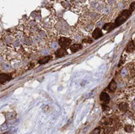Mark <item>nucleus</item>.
Instances as JSON below:
<instances>
[{
	"mask_svg": "<svg viewBox=\"0 0 135 134\" xmlns=\"http://www.w3.org/2000/svg\"><path fill=\"white\" fill-rule=\"evenodd\" d=\"M131 15V11H129V10H124L123 11L121 12V15L116 19L115 21V27H117L119 25H120L121 23H123L126 19L127 18H129Z\"/></svg>",
	"mask_w": 135,
	"mask_h": 134,
	"instance_id": "obj_1",
	"label": "nucleus"
},
{
	"mask_svg": "<svg viewBox=\"0 0 135 134\" xmlns=\"http://www.w3.org/2000/svg\"><path fill=\"white\" fill-rule=\"evenodd\" d=\"M11 79V75H9L8 73H0V83L1 84H5L8 82Z\"/></svg>",
	"mask_w": 135,
	"mask_h": 134,
	"instance_id": "obj_2",
	"label": "nucleus"
},
{
	"mask_svg": "<svg viewBox=\"0 0 135 134\" xmlns=\"http://www.w3.org/2000/svg\"><path fill=\"white\" fill-rule=\"evenodd\" d=\"M71 43V41L69 39V38H66V37H62L60 38L59 40V44L62 48H66V47H68Z\"/></svg>",
	"mask_w": 135,
	"mask_h": 134,
	"instance_id": "obj_3",
	"label": "nucleus"
},
{
	"mask_svg": "<svg viewBox=\"0 0 135 134\" xmlns=\"http://www.w3.org/2000/svg\"><path fill=\"white\" fill-rule=\"evenodd\" d=\"M102 36H103V33L100 28H95L92 33V36H93L94 39H99L100 37H101Z\"/></svg>",
	"mask_w": 135,
	"mask_h": 134,
	"instance_id": "obj_4",
	"label": "nucleus"
},
{
	"mask_svg": "<svg viewBox=\"0 0 135 134\" xmlns=\"http://www.w3.org/2000/svg\"><path fill=\"white\" fill-rule=\"evenodd\" d=\"M82 48V45L80 44H73L70 46V49L72 53H76L78 51H79Z\"/></svg>",
	"mask_w": 135,
	"mask_h": 134,
	"instance_id": "obj_5",
	"label": "nucleus"
},
{
	"mask_svg": "<svg viewBox=\"0 0 135 134\" xmlns=\"http://www.w3.org/2000/svg\"><path fill=\"white\" fill-rule=\"evenodd\" d=\"M66 54H67V53H66L65 48H59V49H57V52H56V57H63V56H65Z\"/></svg>",
	"mask_w": 135,
	"mask_h": 134,
	"instance_id": "obj_6",
	"label": "nucleus"
},
{
	"mask_svg": "<svg viewBox=\"0 0 135 134\" xmlns=\"http://www.w3.org/2000/svg\"><path fill=\"white\" fill-rule=\"evenodd\" d=\"M100 99L101 101L107 103V102H108L110 100V97L106 92H103V93H101V95L100 96Z\"/></svg>",
	"mask_w": 135,
	"mask_h": 134,
	"instance_id": "obj_7",
	"label": "nucleus"
},
{
	"mask_svg": "<svg viewBox=\"0 0 135 134\" xmlns=\"http://www.w3.org/2000/svg\"><path fill=\"white\" fill-rule=\"evenodd\" d=\"M117 89V83L114 80H113L111 82L109 83V86H108V90L111 91V92H114Z\"/></svg>",
	"mask_w": 135,
	"mask_h": 134,
	"instance_id": "obj_8",
	"label": "nucleus"
},
{
	"mask_svg": "<svg viewBox=\"0 0 135 134\" xmlns=\"http://www.w3.org/2000/svg\"><path fill=\"white\" fill-rule=\"evenodd\" d=\"M119 109L121 112H127L129 109V105L126 103H121L119 104Z\"/></svg>",
	"mask_w": 135,
	"mask_h": 134,
	"instance_id": "obj_9",
	"label": "nucleus"
},
{
	"mask_svg": "<svg viewBox=\"0 0 135 134\" xmlns=\"http://www.w3.org/2000/svg\"><path fill=\"white\" fill-rule=\"evenodd\" d=\"M114 28H116V27L114 25V23H107V24H105V25L103 27V28L104 30H107V31H112Z\"/></svg>",
	"mask_w": 135,
	"mask_h": 134,
	"instance_id": "obj_10",
	"label": "nucleus"
},
{
	"mask_svg": "<svg viewBox=\"0 0 135 134\" xmlns=\"http://www.w3.org/2000/svg\"><path fill=\"white\" fill-rule=\"evenodd\" d=\"M126 50H127L129 53H131V52L134 51V42H133V41H131L128 44V45H127V47H126Z\"/></svg>",
	"mask_w": 135,
	"mask_h": 134,
	"instance_id": "obj_11",
	"label": "nucleus"
},
{
	"mask_svg": "<svg viewBox=\"0 0 135 134\" xmlns=\"http://www.w3.org/2000/svg\"><path fill=\"white\" fill-rule=\"evenodd\" d=\"M50 60V57L47 56V57H45L40 59L39 63H40V64H45V63H47Z\"/></svg>",
	"mask_w": 135,
	"mask_h": 134,
	"instance_id": "obj_12",
	"label": "nucleus"
},
{
	"mask_svg": "<svg viewBox=\"0 0 135 134\" xmlns=\"http://www.w3.org/2000/svg\"><path fill=\"white\" fill-rule=\"evenodd\" d=\"M6 51V46L3 42L0 41V53H4Z\"/></svg>",
	"mask_w": 135,
	"mask_h": 134,
	"instance_id": "obj_13",
	"label": "nucleus"
},
{
	"mask_svg": "<svg viewBox=\"0 0 135 134\" xmlns=\"http://www.w3.org/2000/svg\"><path fill=\"white\" fill-rule=\"evenodd\" d=\"M113 131H114V129H113V128H112V127H108V128H106L105 129H104V134H112L113 132Z\"/></svg>",
	"mask_w": 135,
	"mask_h": 134,
	"instance_id": "obj_14",
	"label": "nucleus"
},
{
	"mask_svg": "<svg viewBox=\"0 0 135 134\" xmlns=\"http://www.w3.org/2000/svg\"><path fill=\"white\" fill-rule=\"evenodd\" d=\"M133 126H132V125H127L126 128H125V129H126V132H132L133 131Z\"/></svg>",
	"mask_w": 135,
	"mask_h": 134,
	"instance_id": "obj_15",
	"label": "nucleus"
},
{
	"mask_svg": "<svg viewBox=\"0 0 135 134\" xmlns=\"http://www.w3.org/2000/svg\"><path fill=\"white\" fill-rule=\"evenodd\" d=\"M100 129L99 128H95V129L92 131L91 134H100Z\"/></svg>",
	"mask_w": 135,
	"mask_h": 134,
	"instance_id": "obj_16",
	"label": "nucleus"
},
{
	"mask_svg": "<svg viewBox=\"0 0 135 134\" xmlns=\"http://www.w3.org/2000/svg\"><path fill=\"white\" fill-rule=\"evenodd\" d=\"M134 10V2L133 3H131V5H130V11H133Z\"/></svg>",
	"mask_w": 135,
	"mask_h": 134,
	"instance_id": "obj_17",
	"label": "nucleus"
},
{
	"mask_svg": "<svg viewBox=\"0 0 135 134\" xmlns=\"http://www.w3.org/2000/svg\"><path fill=\"white\" fill-rule=\"evenodd\" d=\"M5 134H8V133H5Z\"/></svg>",
	"mask_w": 135,
	"mask_h": 134,
	"instance_id": "obj_18",
	"label": "nucleus"
}]
</instances>
